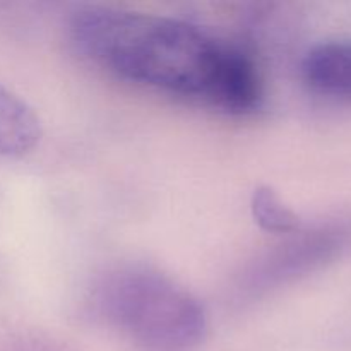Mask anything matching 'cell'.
Segmentation results:
<instances>
[{"instance_id": "6da1fadb", "label": "cell", "mask_w": 351, "mask_h": 351, "mask_svg": "<svg viewBox=\"0 0 351 351\" xmlns=\"http://www.w3.org/2000/svg\"><path fill=\"white\" fill-rule=\"evenodd\" d=\"M69 31L88 60L134 84L230 115L254 113L263 105L264 82L254 58L185 21L88 7L74 14Z\"/></svg>"}, {"instance_id": "7a4b0ae2", "label": "cell", "mask_w": 351, "mask_h": 351, "mask_svg": "<svg viewBox=\"0 0 351 351\" xmlns=\"http://www.w3.org/2000/svg\"><path fill=\"white\" fill-rule=\"evenodd\" d=\"M95 307L137 351H194L208 329L204 307L167 274L122 266L101 278Z\"/></svg>"}, {"instance_id": "3957f363", "label": "cell", "mask_w": 351, "mask_h": 351, "mask_svg": "<svg viewBox=\"0 0 351 351\" xmlns=\"http://www.w3.org/2000/svg\"><path fill=\"white\" fill-rule=\"evenodd\" d=\"M350 247L351 221L335 219L305 230L300 226L250 266L240 290L249 295L276 290L328 266Z\"/></svg>"}, {"instance_id": "277c9868", "label": "cell", "mask_w": 351, "mask_h": 351, "mask_svg": "<svg viewBox=\"0 0 351 351\" xmlns=\"http://www.w3.org/2000/svg\"><path fill=\"white\" fill-rule=\"evenodd\" d=\"M302 77L324 98L351 101V40H331L312 47L302 62Z\"/></svg>"}, {"instance_id": "5b68a950", "label": "cell", "mask_w": 351, "mask_h": 351, "mask_svg": "<svg viewBox=\"0 0 351 351\" xmlns=\"http://www.w3.org/2000/svg\"><path fill=\"white\" fill-rule=\"evenodd\" d=\"M41 122L26 101L0 86V156H23L41 139Z\"/></svg>"}, {"instance_id": "8992f818", "label": "cell", "mask_w": 351, "mask_h": 351, "mask_svg": "<svg viewBox=\"0 0 351 351\" xmlns=\"http://www.w3.org/2000/svg\"><path fill=\"white\" fill-rule=\"evenodd\" d=\"M250 211L257 225L274 235H290L300 228V219L274 189L257 187L250 197Z\"/></svg>"}]
</instances>
